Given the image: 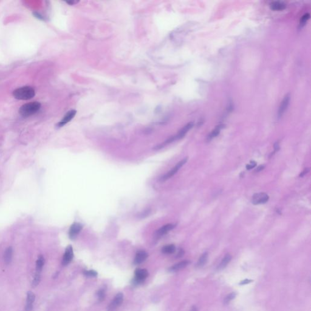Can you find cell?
<instances>
[{"instance_id": "cell-7", "label": "cell", "mask_w": 311, "mask_h": 311, "mask_svg": "<svg viewBox=\"0 0 311 311\" xmlns=\"http://www.w3.org/2000/svg\"><path fill=\"white\" fill-rule=\"evenodd\" d=\"M290 98H291L290 94H288L286 95L283 100H282L280 104V108H279L278 113V117L279 118L281 117L283 115L285 111H286L287 107L289 106V102H290Z\"/></svg>"}, {"instance_id": "cell-6", "label": "cell", "mask_w": 311, "mask_h": 311, "mask_svg": "<svg viewBox=\"0 0 311 311\" xmlns=\"http://www.w3.org/2000/svg\"><path fill=\"white\" fill-rule=\"evenodd\" d=\"M269 196L264 193H259L255 194L252 199V202L255 205L261 204L267 202L269 200Z\"/></svg>"}, {"instance_id": "cell-15", "label": "cell", "mask_w": 311, "mask_h": 311, "mask_svg": "<svg viewBox=\"0 0 311 311\" xmlns=\"http://www.w3.org/2000/svg\"><path fill=\"white\" fill-rule=\"evenodd\" d=\"M189 261H187V260H185V261H180L176 264H175L174 266H171L170 268V271L171 272H177V271H179L182 269H184V268H185V267H187L188 264H189Z\"/></svg>"}, {"instance_id": "cell-4", "label": "cell", "mask_w": 311, "mask_h": 311, "mask_svg": "<svg viewBox=\"0 0 311 311\" xmlns=\"http://www.w3.org/2000/svg\"><path fill=\"white\" fill-rule=\"evenodd\" d=\"M148 272L145 269H139L135 271V278L133 280L134 284H139L143 282V281L148 276Z\"/></svg>"}, {"instance_id": "cell-19", "label": "cell", "mask_w": 311, "mask_h": 311, "mask_svg": "<svg viewBox=\"0 0 311 311\" xmlns=\"http://www.w3.org/2000/svg\"><path fill=\"white\" fill-rule=\"evenodd\" d=\"M232 259V256L230 254H227L226 256L224 257V258L222 260L220 264L218 266L219 269H222L226 267L227 264L230 263Z\"/></svg>"}, {"instance_id": "cell-13", "label": "cell", "mask_w": 311, "mask_h": 311, "mask_svg": "<svg viewBox=\"0 0 311 311\" xmlns=\"http://www.w3.org/2000/svg\"><path fill=\"white\" fill-rule=\"evenodd\" d=\"M148 257V253L144 250H139L137 252L134 259V264H139L145 261Z\"/></svg>"}, {"instance_id": "cell-30", "label": "cell", "mask_w": 311, "mask_h": 311, "mask_svg": "<svg viewBox=\"0 0 311 311\" xmlns=\"http://www.w3.org/2000/svg\"><path fill=\"white\" fill-rule=\"evenodd\" d=\"M309 169H308V168H306V169L303 171V172H302L301 174H300L299 176H302V177L303 176L305 175H306V173H307V172H309Z\"/></svg>"}, {"instance_id": "cell-27", "label": "cell", "mask_w": 311, "mask_h": 311, "mask_svg": "<svg viewBox=\"0 0 311 311\" xmlns=\"http://www.w3.org/2000/svg\"><path fill=\"white\" fill-rule=\"evenodd\" d=\"M84 274L87 276L94 277L97 275V272L94 271H84Z\"/></svg>"}, {"instance_id": "cell-22", "label": "cell", "mask_w": 311, "mask_h": 311, "mask_svg": "<svg viewBox=\"0 0 311 311\" xmlns=\"http://www.w3.org/2000/svg\"><path fill=\"white\" fill-rule=\"evenodd\" d=\"M207 258H208V253L207 252H205L203 253L199 258L198 263H197V266L200 267H202L203 265H204L207 261Z\"/></svg>"}, {"instance_id": "cell-23", "label": "cell", "mask_w": 311, "mask_h": 311, "mask_svg": "<svg viewBox=\"0 0 311 311\" xmlns=\"http://www.w3.org/2000/svg\"><path fill=\"white\" fill-rule=\"evenodd\" d=\"M40 280H41V273L35 272L34 278L32 281V286L34 287L37 286L40 283Z\"/></svg>"}, {"instance_id": "cell-32", "label": "cell", "mask_w": 311, "mask_h": 311, "mask_svg": "<svg viewBox=\"0 0 311 311\" xmlns=\"http://www.w3.org/2000/svg\"><path fill=\"white\" fill-rule=\"evenodd\" d=\"M264 168V165H260V167H258V168H256V171H258V172H259V171H261L262 170H263Z\"/></svg>"}, {"instance_id": "cell-33", "label": "cell", "mask_w": 311, "mask_h": 311, "mask_svg": "<svg viewBox=\"0 0 311 311\" xmlns=\"http://www.w3.org/2000/svg\"><path fill=\"white\" fill-rule=\"evenodd\" d=\"M183 254H184V251H183V250H180L179 252V253H178V256H178V257H180V256H182V255H183Z\"/></svg>"}, {"instance_id": "cell-28", "label": "cell", "mask_w": 311, "mask_h": 311, "mask_svg": "<svg viewBox=\"0 0 311 311\" xmlns=\"http://www.w3.org/2000/svg\"><path fill=\"white\" fill-rule=\"evenodd\" d=\"M256 165V164L255 162H251L250 164L247 165V169L248 170H250V169H252L253 168L255 167Z\"/></svg>"}, {"instance_id": "cell-10", "label": "cell", "mask_w": 311, "mask_h": 311, "mask_svg": "<svg viewBox=\"0 0 311 311\" xmlns=\"http://www.w3.org/2000/svg\"><path fill=\"white\" fill-rule=\"evenodd\" d=\"M35 299V294L31 291H29L27 294L26 305V311H31L33 309L34 303Z\"/></svg>"}, {"instance_id": "cell-12", "label": "cell", "mask_w": 311, "mask_h": 311, "mask_svg": "<svg viewBox=\"0 0 311 311\" xmlns=\"http://www.w3.org/2000/svg\"><path fill=\"white\" fill-rule=\"evenodd\" d=\"M175 227V226L173 224H168L165 225V226L160 227L159 230L156 232V235L158 237H161L165 234H167L168 232H169L170 230L173 229Z\"/></svg>"}, {"instance_id": "cell-29", "label": "cell", "mask_w": 311, "mask_h": 311, "mask_svg": "<svg viewBox=\"0 0 311 311\" xmlns=\"http://www.w3.org/2000/svg\"><path fill=\"white\" fill-rule=\"evenodd\" d=\"M253 281L252 280H248V279H245V280L241 281V283H240L241 285H244V284H249V283H250L251 282H252Z\"/></svg>"}, {"instance_id": "cell-25", "label": "cell", "mask_w": 311, "mask_h": 311, "mask_svg": "<svg viewBox=\"0 0 311 311\" xmlns=\"http://www.w3.org/2000/svg\"><path fill=\"white\" fill-rule=\"evenodd\" d=\"M310 18V14H305L302 18H301V19H300V23H299V26L302 27L303 26H304L305 25V24L306 23L307 21H308V19H309Z\"/></svg>"}, {"instance_id": "cell-21", "label": "cell", "mask_w": 311, "mask_h": 311, "mask_svg": "<svg viewBox=\"0 0 311 311\" xmlns=\"http://www.w3.org/2000/svg\"><path fill=\"white\" fill-rule=\"evenodd\" d=\"M176 251V247L173 244H170L164 246L162 249V253L165 254H171Z\"/></svg>"}, {"instance_id": "cell-8", "label": "cell", "mask_w": 311, "mask_h": 311, "mask_svg": "<svg viewBox=\"0 0 311 311\" xmlns=\"http://www.w3.org/2000/svg\"><path fill=\"white\" fill-rule=\"evenodd\" d=\"M73 257H74V253H73L72 248L71 245H69L67 247V248L65 250V254H64L63 255L62 264L63 266L68 265L72 261Z\"/></svg>"}, {"instance_id": "cell-9", "label": "cell", "mask_w": 311, "mask_h": 311, "mask_svg": "<svg viewBox=\"0 0 311 311\" xmlns=\"http://www.w3.org/2000/svg\"><path fill=\"white\" fill-rule=\"evenodd\" d=\"M123 299V295L122 294L119 293L118 294L115 298L113 299L112 302L110 303V305L108 306V311H111L114 309H115L116 307H117L119 306H120Z\"/></svg>"}, {"instance_id": "cell-35", "label": "cell", "mask_w": 311, "mask_h": 311, "mask_svg": "<svg viewBox=\"0 0 311 311\" xmlns=\"http://www.w3.org/2000/svg\"><path fill=\"white\" fill-rule=\"evenodd\" d=\"M190 311H198V310H197V309H196V307H193Z\"/></svg>"}, {"instance_id": "cell-31", "label": "cell", "mask_w": 311, "mask_h": 311, "mask_svg": "<svg viewBox=\"0 0 311 311\" xmlns=\"http://www.w3.org/2000/svg\"><path fill=\"white\" fill-rule=\"evenodd\" d=\"M274 149H275V151L276 152L278 151V150L280 149V146H279V144L278 142H276L274 145Z\"/></svg>"}, {"instance_id": "cell-18", "label": "cell", "mask_w": 311, "mask_h": 311, "mask_svg": "<svg viewBox=\"0 0 311 311\" xmlns=\"http://www.w3.org/2000/svg\"><path fill=\"white\" fill-rule=\"evenodd\" d=\"M45 264V258L42 255H40L36 262V272L41 273L43 267Z\"/></svg>"}, {"instance_id": "cell-20", "label": "cell", "mask_w": 311, "mask_h": 311, "mask_svg": "<svg viewBox=\"0 0 311 311\" xmlns=\"http://www.w3.org/2000/svg\"><path fill=\"white\" fill-rule=\"evenodd\" d=\"M223 128V125H219L217 126L211 132V133L208 136V140H211V139L216 137L220 133V131L221 130L222 128Z\"/></svg>"}, {"instance_id": "cell-2", "label": "cell", "mask_w": 311, "mask_h": 311, "mask_svg": "<svg viewBox=\"0 0 311 311\" xmlns=\"http://www.w3.org/2000/svg\"><path fill=\"white\" fill-rule=\"evenodd\" d=\"M41 108V104L38 102H32L21 106L19 110V114L23 117H28L37 113Z\"/></svg>"}, {"instance_id": "cell-26", "label": "cell", "mask_w": 311, "mask_h": 311, "mask_svg": "<svg viewBox=\"0 0 311 311\" xmlns=\"http://www.w3.org/2000/svg\"><path fill=\"white\" fill-rule=\"evenodd\" d=\"M105 292L104 291V289H100V291H98L97 297L99 298V301H102V300L105 298Z\"/></svg>"}, {"instance_id": "cell-11", "label": "cell", "mask_w": 311, "mask_h": 311, "mask_svg": "<svg viewBox=\"0 0 311 311\" xmlns=\"http://www.w3.org/2000/svg\"><path fill=\"white\" fill-rule=\"evenodd\" d=\"M76 114V111H75V110L69 111L65 116H64L63 119L58 123L57 126L58 127H61L65 125H66L73 119Z\"/></svg>"}, {"instance_id": "cell-3", "label": "cell", "mask_w": 311, "mask_h": 311, "mask_svg": "<svg viewBox=\"0 0 311 311\" xmlns=\"http://www.w3.org/2000/svg\"><path fill=\"white\" fill-rule=\"evenodd\" d=\"M187 157H185L184 159H182V160H180L179 162H178L176 165V166H175L170 171H169L168 172H167L165 175H164L163 176H162L161 178H160V181L164 182V181L167 180V179L171 178L172 176H173L179 171V170L187 162Z\"/></svg>"}, {"instance_id": "cell-17", "label": "cell", "mask_w": 311, "mask_h": 311, "mask_svg": "<svg viewBox=\"0 0 311 311\" xmlns=\"http://www.w3.org/2000/svg\"><path fill=\"white\" fill-rule=\"evenodd\" d=\"M271 8L273 10H283L286 8V4L280 1H275L271 4Z\"/></svg>"}, {"instance_id": "cell-34", "label": "cell", "mask_w": 311, "mask_h": 311, "mask_svg": "<svg viewBox=\"0 0 311 311\" xmlns=\"http://www.w3.org/2000/svg\"><path fill=\"white\" fill-rule=\"evenodd\" d=\"M77 2H78V1H67L66 3H68V4H71V5H72V4H75V3H77Z\"/></svg>"}, {"instance_id": "cell-14", "label": "cell", "mask_w": 311, "mask_h": 311, "mask_svg": "<svg viewBox=\"0 0 311 311\" xmlns=\"http://www.w3.org/2000/svg\"><path fill=\"white\" fill-rule=\"evenodd\" d=\"M193 126V123L190 122L187 124L184 128H182V129L179 131V132L178 133V134L176 136H175L176 140H178V139H182V137H184L185 135L187 133V132L191 129Z\"/></svg>"}, {"instance_id": "cell-5", "label": "cell", "mask_w": 311, "mask_h": 311, "mask_svg": "<svg viewBox=\"0 0 311 311\" xmlns=\"http://www.w3.org/2000/svg\"><path fill=\"white\" fill-rule=\"evenodd\" d=\"M83 229V226L78 222H74L71 225V226L69 230V236L71 240H74L76 238L77 235L80 233Z\"/></svg>"}, {"instance_id": "cell-1", "label": "cell", "mask_w": 311, "mask_h": 311, "mask_svg": "<svg viewBox=\"0 0 311 311\" xmlns=\"http://www.w3.org/2000/svg\"><path fill=\"white\" fill-rule=\"evenodd\" d=\"M35 95V90L30 87H23L13 92L14 97L18 100H28L32 99Z\"/></svg>"}, {"instance_id": "cell-16", "label": "cell", "mask_w": 311, "mask_h": 311, "mask_svg": "<svg viewBox=\"0 0 311 311\" xmlns=\"http://www.w3.org/2000/svg\"><path fill=\"white\" fill-rule=\"evenodd\" d=\"M12 256H13V249L11 248V247H9V248H8L5 250L4 255V262L6 264H9V263H10V262H11L12 259Z\"/></svg>"}, {"instance_id": "cell-24", "label": "cell", "mask_w": 311, "mask_h": 311, "mask_svg": "<svg viewBox=\"0 0 311 311\" xmlns=\"http://www.w3.org/2000/svg\"><path fill=\"white\" fill-rule=\"evenodd\" d=\"M235 297H236V293H235V292H232V293L229 294L228 295L226 296V298H224V303L225 305H227V304L229 303L233 299H234L235 298Z\"/></svg>"}]
</instances>
